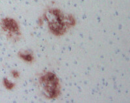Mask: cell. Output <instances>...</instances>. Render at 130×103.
<instances>
[{
    "label": "cell",
    "mask_w": 130,
    "mask_h": 103,
    "mask_svg": "<svg viewBox=\"0 0 130 103\" xmlns=\"http://www.w3.org/2000/svg\"><path fill=\"white\" fill-rule=\"evenodd\" d=\"M14 73H12L13 74V76L14 77H19V73H18V72H17V71H14Z\"/></svg>",
    "instance_id": "obj_6"
},
{
    "label": "cell",
    "mask_w": 130,
    "mask_h": 103,
    "mask_svg": "<svg viewBox=\"0 0 130 103\" xmlns=\"http://www.w3.org/2000/svg\"><path fill=\"white\" fill-rule=\"evenodd\" d=\"M2 28L6 31L10 32L18 33L19 32V27L16 21L11 18H5L2 22Z\"/></svg>",
    "instance_id": "obj_3"
},
{
    "label": "cell",
    "mask_w": 130,
    "mask_h": 103,
    "mask_svg": "<svg viewBox=\"0 0 130 103\" xmlns=\"http://www.w3.org/2000/svg\"><path fill=\"white\" fill-rule=\"evenodd\" d=\"M46 19L48 22L49 28L51 32L56 36L63 34L66 31L67 25V18L64 20V15L57 9H52L48 11L46 15Z\"/></svg>",
    "instance_id": "obj_1"
},
{
    "label": "cell",
    "mask_w": 130,
    "mask_h": 103,
    "mask_svg": "<svg viewBox=\"0 0 130 103\" xmlns=\"http://www.w3.org/2000/svg\"><path fill=\"white\" fill-rule=\"evenodd\" d=\"M19 56L20 57L25 60L27 62H32V60H33V57H32L31 54H22V53H20Z\"/></svg>",
    "instance_id": "obj_4"
},
{
    "label": "cell",
    "mask_w": 130,
    "mask_h": 103,
    "mask_svg": "<svg viewBox=\"0 0 130 103\" xmlns=\"http://www.w3.org/2000/svg\"><path fill=\"white\" fill-rule=\"evenodd\" d=\"M4 84H5V86H6L7 88L9 89V90L12 89V88L14 87V84H12V83H10L7 79H6V78H5L4 79Z\"/></svg>",
    "instance_id": "obj_5"
},
{
    "label": "cell",
    "mask_w": 130,
    "mask_h": 103,
    "mask_svg": "<svg viewBox=\"0 0 130 103\" xmlns=\"http://www.w3.org/2000/svg\"><path fill=\"white\" fill-rule=\"evenodd\" d=\"M44 93L48 98L55 99L60 93L59 81L56 75L53 73H47L40 78Z\"/></svg>",
    "instance_id": "obj_2"
}]
</instances>
